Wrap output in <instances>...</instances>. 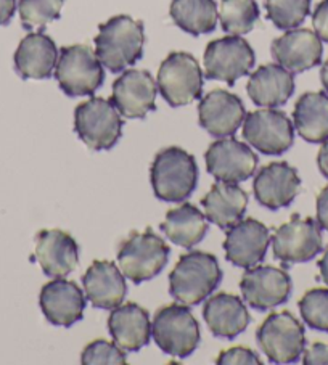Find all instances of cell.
I'll use <instances>...</instances> for the list:
<instances>
[{"mask_svg": "<svg viewBox=\"0 0 328 365\" xmlns=\"http://www.w3.org/2000/svg\"><path fill=\"white\" fill-rule=\"evenodd\" d=\"M274 60L289 73L299 74L320 65L322 39L311 29H289L270 46Z\"/></svg>", "mask_w": 328, "mask_h": 365, "instance_id": "19", "label": "cell"}, {"mask_svg": "<svg viewBox=\"0 0 328 365\" xmlns=\"http://www.w3.org/2000/svg\"><path fill=\"white\" fill-rule=\"evenodd\" d=\"M201 205L207 221L227 230L243 219L248 207V193L233 182L219 180L201 200Z\"/></svg>", "mask_w": 328, "mask_h": 365, "instance_id": "26", "label": "cell"}, {"mask_svg": "<svg viewBox=\"0 0 328 365\" xmlns=\"http://www.w3.org/2000/svg\"><path fill=\"white\" fill-rule=\"evenodd\" d=\"M270 245V230L256 219L242 221L227 229L224 242L225 257L233 266L251 269L260 264L267 255Z\"/></svg>", "mask_w": 328, "mask_h": 365, "instance_id": "16", "label": "cell"}, {"mask_svg": "<svg viewBox=\"0 0 328 365\" xmlns=\"http://www.w3.org/2000/svg\"><path fill=\"white\" fill-rule=\"evenodd\" d=\"M243 299L253 309L267 311L285 304L293 292L292 277L285 269L260 266L246 269L240 282Z\"/></svg>", "mask_w": 328, "mask_h": 365, "instance_id": "13", "label": "cell"}, {"mask_svg": "<svg viewBox=\"0 0 328 365\" xmlns=\"http://www.w3.org/2000/svg\"><path fill=\"white\" fill-rule=\"evenodd\" d=\"M317 166H319V171L322 173V175L328 179V140L322 142V147H320L319 155H317Z\"/></svg>", "mask_w": 328, "mask_h": 365, "instance_id": "41", "label": "cell"}, {"mask_svg": "<svg viewBox=\"0 0 328 365\" xmlns=\"http://www.w3.org/2000/svg\"><path fill=\"white\" fill-rule=\"evenodd\" d=\"M216 364L217 365H229V364L230 365H240V364L262 365V361L253 349L237 346V348H230L220 352L219 357L216 359Z\"/></svg>", "mask_w": 328, "mask_h": 365, "instance_id": "36", "label": "cell"}, {"mask_svg": "<svg viewBox=\"0 0 328 365\" xmlns=\"http://www.w3.org/2000/svg\"><path fill=\"white\" fill-rule=\"evenodd\" d=\"M319 270L322 280L325 282V285H328V248L325 250L324 256H322V259L319 261Z\"/></svg>", "mask_w": 328, "mask_h": 365, "instance_id": "42", "label": "cell"}, {"mask_svg": "<svg viewBox=\"0 0 328 365\" xmlns=\"http://www.w3.org/2000/svg\"><path fill=\"white\" fill-rule=\"evenodd\" d=\"M55 78L68 97L93 96L105 81L103 65L89 46L63 47L55 66Z\"/></svg>", "mask_w": 328, "mask_h": 365, "instance_id": "6", "label": "cell"}, {"mask_svg": "<svg viewBox=\"0 0 328 365\" xmlns=\"http://www.w3.org/2000/svg\"><path fill=\"white\" fill-rule=\"evenodd\" d=\"M301 179L298 171L288 163H270L264 166L253 182L255 198L270 211L287 207L298 197Z\"/></svg>", "mask_w": 328, "mask_h": 365, "instance_id": "18", "label": "cell"}, {"mask_svg": "<svg viewBox=\"0 0 328 365\" xmlns=\"http://www.w3.org/2000/svg\"><path fill=\"white\" fill-rule=\"evenodd\" d=\"M219 20L227 34H248L260 20V7L256 0H220Z\"/></svg>", "mask_w": 328, "mask_h": 365, "instance_id": "31", "label": "cell"}, {"mask_svg": "<svg viewBox=\"0 0 328 365\" xmlns=\"http://www.w3.org/2000/svg\"><path fill=\"white\" fill-rule=\"evenodd\" d=\"M299 312L307 327L317 331H328V289L314 288L299 299Z\"/></svg>", "mask_w": 328, "mask_h": 365, "instance_id": "34", "label": "cell"}, {"mask_svg": "<svg viewBox=\"0 0 328 365\" xmlns=\"http://www.w3.org/2000/svg\"><path fill=\"white\" fill-rule=\"evenodd\" d=\"M123 118L111 100L92 97L74 110V130L93 152L111 150L123 135Z\"/></svg>", "mask_w": 328, "mask_h": 365, "instance_id": "4", "label": "cell"}, {"mask_svg": "<svg viewBox=\"0 0 328 365\" xmlns=\"http://www.w3.org/2000/svg\"><path fill=\"white\" fill-rule=\"evenodd\" d=\"M156 84L163 98L178 108L201 98L205 84L203 71L193 55L173 52L161 63Z\"/></svg>", "mask_w": 328, "mask_h": 365, "instance_id": "8", "label": "cell"}, {"mask_svg": "<svg viewBox=\"0 0 328 365\" xmlns=\"http://www.w3.org/2000/svg\"><path fill=\"white\" fill-rule=\"evenodd\" d=\"M169 14L182 31L192 36L212 33L219 20L214 0H173Z\"/></svg>", "mask_w": 328, "mask_h": 365, "instance_id": "30", "label": "cell"}, {"mask_svg": "<svg viewBox=\"0 0 328 365\" xmlns=\"http://www.w3.org/2000/svg\"><path fill=\"white\" fill-rule=\"evenodd\" d=\"M16 10V0H0V26L11 21Z\"/></svg>", "mask_w": 328, "mask_h": 365, "instance_id": "40", "label": "cell"}, {"mask_svg": "<svg viewBox=\"0 0 328 365\" xmlns=\"http://www.w3.org/2000/svg\"><path fill=\"white\" fill-rule=\"evenodd\" d=\"M108 330L119 348L125 352H137L151 339L150 314L135 303L119 304L111 309Z\"/></svg>", "mask_w": 328, "mask_h": 365, "instance_id": "23", "label": "cell"}, {"mask_svg": "<svg viewBox=\"0 0 328 365\" xmlns=\"http://www.w3.org/2000/svg\"><path fill=\"white\" fill-rule=\"evenodd\" d=\"M65 0H20L21 24L24 29H43L48 23L58 20Z\"/></svg>", "mask_w": 328, "mask_h": 365, "instance_id": "33", "label": "cell"}, {"mask_svg": "<svg viewBox=\"0 0 328 365\" xmlns=\"http://www.w3.org/2000/svg\"><path fill=\"white\" fill-rule=\"evenodd\" d=\"M246 118L245 105L235 93L216 89L200 100L198 121L212 137H232Z\"/></svg>", "mask_w": 328, "mask_h": 365, "instance_id": "17", "label": "cell"}, {"mask_svg": "<svg viewBox=\"0 0 328 365\" xmlns=\"http://www.w3.org/2000/svg\"><path fill=\"white\" fill-rule=\"evenodd\" d=\"M82 365H124L128 364L125 351L106 339L89 343L81 354Z\"/></svg>", "mask_w": 328, "mask_h": 365, "instance_id": "35", "label": "cell"}, {"mask_svg": "<svg viewBox=\"0 0 328 365\" xmlns=\"http://www.w3.org/2000/svg\"><path fill=\"white\" fill-rule=\"evenodd\" d=\"M304 365H328V344L314 343L302 354Z\"/></svg>", "mask_w": 328, "mask_h": 365, "instance_id": "38", "label": "cell"}, {"mask_svg": "<svg viewBox=\"0 0 328 365\" xmlns=\"http://www.w3.org/2000/svg\"><path fill=\"white\" fill-rule=\"evenodd\" d=\"M39 304L50 324L69 329L84 317L86 294L74 282L55 279L42 287Z\"/></svg>", "mask_w": 328, "mask_h": 365, "instance_id": "20", "label": "cell"}, {"mask_svg": "<svg viewBox=\"0 0 328 365\" xmlns=\"http://www.w3.org/2000/svg\"><path fill=\"white\" fill-rule=\"evenodd\" d=\"M317 222L320 229H325L328 232V185L317 197Z\"/></svg>", "mask_w": 328, "mask_h": 365, "instance_id": "39", "label": "cell"}, {"mask_svg": "<svg viewBox=\"0 0 328 365\" xmlns=\"http://www.w3.org/2000/svg\"><path fill=\"white\" fill-rule=\"evenodd\" d=\"M143 43V23L128 15H118L98 26L96 53L111 73H121L142 58Z\"/></svg>", "mask_w": 328, "mask_h": 365, "instance_id": "2", "label": "cell"}, {"mask_svg": "<svg viewBox=\"0 0 328 365\" xmlns=\"http://www.w3.org/2000/svg\"><path fill=\"white\" fill-rule=\"evenodd\" d=\"M293 123L306 142L328 140V96L325 92H307L294 105Z\"/></svg>", "mask_w": 328, "mask_h": 365, "instance_id": "29", "label": "cell"}, {"mask_svg": "<svg viewBox=\"0 0 328 365\" xmlns=\"http://www.w3.org/2000/svg\"><path fill=\"white\" fill-rule=\"evenodd\" d=\"M267 20L279 29H294L311 14V0H266Z\"/></svg>", "mask_w": 328, "mask_h": 365, "instance_id": "32", "label": "cell"}, {"mask_svg": "<svg viewBox=\"0 0 328 365\" xmlns=\"http://www.w3.org/2000/svg\"><path fill=\"white\" fill-rule=\"evenodd\" d=\"M256 63L255 50L240 36H227L207 43L205 52V74L207 79L224 81L229 86L250 74Z\"/></svg>", "mask_w": 328, "mask_h": 365, "instance_id": "10", "label": "cell"}, {"mask_svg": "<svg viewBox=\"0 0 328 365\" xmlns=\"http://www.w3.org/2000/svg\"><path fill=\"white\" fill-rule=\"evenodd\" d=\"M36 259L47 277L65 279L79 264L78 242L58 229L41 230L36 235Z\"/></svg>", "mask_w": 328, "mask_h": 365, "instance_id": "21", "label": "cell"}, {"mask_svg": "<svg viewBox=\"0 0 328 365\" xmlns=\"http://www.w3.org/2000/svg\"><path fill=\"white\" fill-rule=\"evenodd\" d=\"M82 287L87 301L100 309H115L128 293L124 274L111 261H93L82 275Z\"/></svg>", "mask_w": 328, "mask_h": 365, "instance_id": "22", "label": "cell"}, {"mask_svg": "<svg viewBox=\"0 0 328 365\" xmlns=\"http://www.w3.org/2000/svg\"><path fill=\"white\" fill-rule=\"evenodd\" d=\"M203 319L214 336L233 339L250 325V312L242 298L230 293H217L203 306Z\"/></svg>", "mask_w": 328, "mask_h": 365, "instance_id": "25", "label": "cell"}, {"mask_svg": "<svg viewBox=\"0 0 328 365\" xmlns=\"http://www.w3.org/2000/svg\"><path fill=\"white\" fill-rule=\"evenodd\" d=\"M150 182L158 200L164 203H182L197 188V161L179 147L164 148L151 163Z\"/></svg>", "mask_w": 328, "mask_h": 365, "instance_id": "3", "label": "cell"}, {"mask_svg": "<svg viewBox=\"0 0 328 365\" xmlns=\"http://www.w3.org/2000/svg\"><path fill=\"white\" fill-rule=\"evenodd\" d=\"M158 84L145 69H128L113 84L111 103L128 119H142L156 110Z\"/></svg>", "mask_w": 328, "mask_h": 365, "instance_id": "15", "label": "cell"}, {"mask_svg": "<svg viewBox=\"0 0 328 365\" xmlns=\"http://www.w3.org/2000/svg\"><path fill=\"white\" fill-rule=\"evenodd\" d=\"M207 229H210V224L206 216L190 203L169 210L166 219L161 224V230L169 238V242L182 248H192L198 245L206 237Z\"/></svg>", "mask_w": 328, "mask_h": 365, "instance_id": "28", "label": "cell"}, {"mask_svg": "<svg viewBox=\"0 0 328 365\" xmlns=\"http://www.w3.org/2000/svg\"><path fill=\"white\" fill-rule=\"evenodd\" d=\"M222 270L217 257L203 251H190L179 257L178 264L169 274V293L185 306H198L216 292Z\"/></svg>", "mask_w": 328, "mask_h": 365, "instance_id": "1", "label": "cell"}, {"mask_svg": "<svg viewBox=\"0 0 328 365\" xmlns=\"http://www.w3.org/2000/svg\"><path fill=\"white\" fill-rule=\"evenodd\" d=\"M15 71L23 79H47L58 61V48L43 33H31L20 42L15 56Z\"/></svg>", "mask_w": 328, "mask_h": 365, "instance_id": "24", "label": "cell"}, {"mask_svg": "<svg viewBox=\"0 0 328 365\" xmlns=\"http://www.w3.org/2000/svg\"><path fill=\"white\" fill-rule=\"evenodd\" d=\"M171 250L161 237L150 229L132 232L128 240L119 245L118 262L128 280L142 283L155 279L169 261Z\"/></svg>", "mask_w": 328, "mask_h": 365, "instance_id": "7", "label": "cell"}, {"mask_svg": "<svg viewBox=\"0 0 328 365\" xmlns=\"http://www.w3.org/2000/svg\"><path fill=\"white\" fill-rule=\"evenodd\" d=\"M312 24L322 41L328 42V0H322V2L315 7L312 14Z\"/></svg>", "mask_w": 328, "mask_h": 365, "instance_id": "37", "label": "cell"}, {"mask_svg": "<svg viewBox=\"0 0 328 365\" xmlns=\"http://www.w3.org/2000/svg\"><path fill=\"white\" fill-rule=\"evenodd\" d=\"M320 81H322V86H324V89L328 92V58H327V61L324 63V65H322Z\"/></svg>", "mask_w": 328, "mask_h": 365, "instance_id": "43", "label": "cell"}, {"mask_svg": "<svg viewBox=\"0 0 328 365\" xmlns=\"http://www.w3.org/2000/svg\"><path fill=\"white\" fill-rule=\"evenodd\" d=\"M256 339L272 364H294L306 348L304 327L288 311L270 314L257 329Z\"/></svg>", "mask_w": 328, "mask_h": 365, "instance_id": "9", "label": "cell"}, {"mask_svg": "<svg viewBox=\"0 0 328 365\" xmlns=\"http://www.w3.org/2000/svg\"><path fill=\"white\" fill-rule=\"evenodd\" d=\"M243 138L264 155H282L293 147L294 124L279 110H257L245 118Z\"/></svg>", "mask_w": 328, "mask_h": 365, "instance_id": "11", "label": "cell"}, {"mask_svg": "<svg viewBox=\"0 0 328 365\" xmlns=\"http://www.w3.org/2000/svg\"><path fill=\"white\" fill-rule=\"evenodd\" d=\"M274 256L285 264H299L314 259L322 251V232L314 219L294 214L292 221L280 225L270 238Z\"/></svg>", "mask_w": 328, "mask_h": 365, "instance_id": "12", "label": "cell"}, {"mask_svg": "<svg viewBox=\"0 0 328 365\" xmlns=\"http://www.w3.org/2000/svg\"><path fill=\"white\" fill-rule=\"evenodd\" d=\"M207 173L222 182H243L255 174L257 156L248 145L237 138H220L212 142L205 155Z\"/></svg>", "mask_w": 328, "mask_h": 365, "instance_id": "14", "label": "cell"}, {"mask_svg": "<svg viewBox=\"0 0 328 365\" xmlns=\"http://www.w3.org/2000/svg\"><path fill=\"white\" fill-rule=\"evenodd\" d=\"M246 91L257 106H266V108L282 106L294 92L293 73L274 63L262 65L251 74Z\"/></svg>", "mask_w": 328, "mask_h": 365, "instance_id": "27", "label": "cell"}, {"mask_svg": "<svg viewBox=\"0 0 328 365\" xmlns=\"http://www.w3.org/2000/svg\"><path fill=\"white\" fill-rule=\"evenodd\" d=\"M151 336L163 352L178 359L193 354L201 341L198 320L190 307L178 303L156 311L151 324Z\"/></svg>", "mask_w": 328, "mask_h": 365, "instance_id": "5", "label": "cell"}]
</instances>
